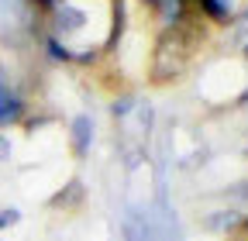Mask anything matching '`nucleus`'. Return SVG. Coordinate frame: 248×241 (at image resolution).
Wrapping results in <instances>:
<instances>
[{
	"label": "nucleus",
	"mask_w": 248,
	"mask_h": 241,
	"mask_svg": "<svg viewBox=\"0 0 248 241\" xmlns=\"http://www.w3.org/2000/svg\"><path fill=\"white\" fill-rule=\"evenodd\" d=\"M17 217H21L17 210H0V227H11V224H14Z\"/></svg>",
	"instance_id": "nucleus-3"
},
{
	"label": "nucleus",
	"mask_w": 248,
	"mask_h": 241,
	"mask_svg": "<svg viewBox=\"0 0 248 241\" xmlns=\"http://www.w3.org/2000/svg\"><path fill=\"white\" fill-rule=\"evenodd\" d=\"M21 117V100L17 93L0 79V124H7V120H17Z\"/></svg>",
	"instance_id": "nucleus-1"
},
{
	"label": "nucleus",
	"mask_w": 248,
	"mask_h": 241,
	"mask_svg": "<svg viewBox=\"0 0 248 241\" xmlns=\"http://www.w3.org/2000/svg\"><path fill=\"white\" fill-rule=\"evenodd\" d=\"M73 135H76V148H79V152H86V145H90V135H93V124H90V117H76V120H73Z\"/></svg>",
	"instance_id": "nucleus-2"
},
{
	"label": "nucleus",
	"mask_w": 248,
	"mask_h": 241,
	"mask_svg": "<svg viewBox=\"0 0 248 241\" xmlns=\"http://www.w3.org/2000/svg\"><path fill=\"white\" fill-rule=\"evenodd\" d=\"M38 4H45V7H52V0H38Z\"/></svg>",
	"instance_id": "nucleus-5"
},
{
	"label": "nucleus",
	"mask_w": 248,
	"mask_h": 241,
	"mask_svg": "<svg viewBox=\"0 0 248 241\" xmlns=\"http://www.w3.org/2000/svg\"><path fill=\"white\" fill-rule=\"evenodd\" d=\"M11 155V145H4V138H0V159H7Z\"/></svg>",
	"instance_id": "nucleus-4"
}]
</instances>
